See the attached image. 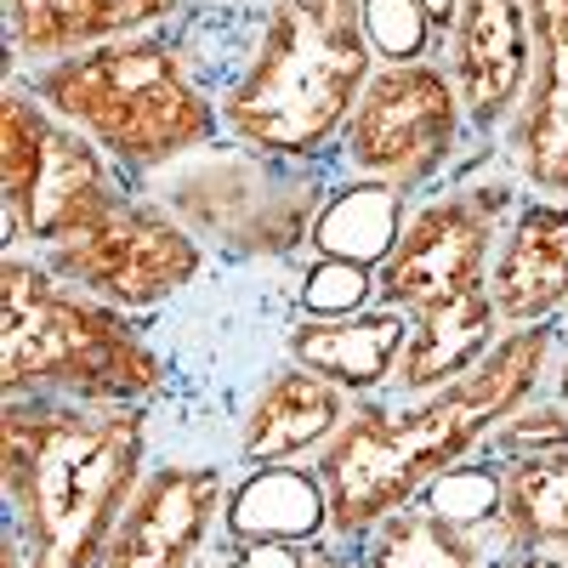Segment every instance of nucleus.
Returning <instances> with one entry per match:
<instances>
[{
	"instance_id": "obj_10",
	"label": "nucleus",
	"mask_w": 568,
	"mask_h": 568,
	"mask_svg": "<svg viewBox=\"0 0 568 568\" xmlns=\"http://www.w3.org/2000/svg\"><path fill=\"white\" fill-rule=\"evenodd\" d=\"M40 262L98 302H114L125 313H154L171 307L205 273V240L154 194L131 187L98 222L40 251Z\"/></svg>"
},
{
	"instance_id": "obj_12",
	"label": "nucleus",
	"mask_w": 568,
	"mask_h": 568,
	"mask_svg": "<svg viewBox=\"0 0 568 568\" xmlns=\"http://www.w3.org/2000/svg\"><path fill=\"white\" fill-rule=\"evenodd\" d=\"M438 63L455 80L471 142H500L535 80V23L524 0H455V23L438 40Z\"/></svg>"
},
{
	"instance_id": "obj_18",
	"label": "nucleus",
	"mask_w": 568,
	"mask_h": 568,
	"mask_svg": "<svg viewBox=\"0 0 568 568\" xmlns=\"http://www.w3.org/2000/svg\"><path fill=\"white\" fill-rule=\"evenodd\" d=\"M506 336V318L495 307V296H466V302H444V307H426L409 318V347L404 364L393 375V393L398 398H420V393H438L449 382H460L466 369H478L489 358V347Z\"/></svg>"
},
{
	"instance_id": "obj_22",
	"label": "nucleus",
	"mask_w": 568,
	"mask_h": 568,
	"mask_svg": "<svg viewBox=\"0 0 568 568\" xmlns=\"http://www.w3.org/2000/svg\"><path fill=\"white\" fill-rule=\"evenodd\" d=\"M358 557H364V568H495V557L478 535H466L426 500H409L404 511L382 517L358 540Z\"/></svg>"
},
{
	"instance_id": "obj_11",
	"label": "nucleus",
	"mask_w": 568,
	"mask_h": 568,
	"mask_svg": "<svg viewBox=\"0 0 568 568\" xmlns=\"http://www.w3.org/2000/svg\"><path fill=\"white\" fill-rule=\"evenodd\" d=\"M233 471L216 460H149L103 568H205L227 524Z\"/></svg>"
},
{
	"instance_id": "obj_27",
	"label": "nucleus",
	"mask_w": 568,
	"mask_h": 568,
	"mask_svg": "<svg viewBox=\"0 0 568 568\" xmlns=\"http://www.w3.org/2000/svg\"><path fill=\"white\" fill-rule=\"evenodd\" d=\"M205 568H307V546H273V540H216Z\"/></svg>"
},
{
	"instance_id": "obj_7",
	"label": "nucleus",
	"mask_w": 568,
	"mask_h": 568,
	"mask_svg": "<svg viewBox=\"0 0 568 568\" xmlns=\"http://www.w3.org/2000/svg\"><path fill=\"white\" fill-rule=\"evenodd\" d=\"M142 194H154L200 240L233 256H284L313 240L318 205L329 194V171L324 160L256 154L222 136L211 149L176 160L171 171L149 176Z\"/></svg>"
},
{
	"instance_id": "obj_25",
	"label": "nucleus",
	"mask_w": 568,
	"mask_h": 568,
	"mask_svg": "<svg viewBox=\"0 0 568 568\" xmlns=\"http://www.w3.org/2000/svg\"><path fill=\"white\" fill-rule=\"evenodd\" d=\"M551 449H568V404H557L551 393H535L524 409H511L495 438L478 449L484 460H524V455H551Z\"/></svg>"
},
{
	"instance_id": "obj_16",
	"label": "nucleus",
	"mask_w": 568,
	"mask_h": 568,
	"mask_svg": "<svg viewBox=\"0 0 568 568\" xmlns=\"http://www.w3.org/2000/svg\"><path fill=\"white\" fill-rule=\"evenodd\" d=\"M489 296L506 329L568 313V194H524L495 251Z\"/></svg>"
},
{
	"instance_id": "obj_21",
	"label": "nucleus",
	"mask_w": 568,
	"mask_h": 568,
	"mask_svg": "<svg viewBox=\"0 0 568 568\" xmlns=\"http://www.w3.org/2000/svg\"><path fill=\"white\" fill-rule=\"evenodd\" d=\"M500 535L506 551L568 557V449L500 460Z\"/></svg>"
},
{
	"instance_id": "obj_20",
	"label": "nucleus",
	"mask_w": 568,
	"mask_h": 568,
	"mask_svg": "<svg viewBox=\"0 0 568 568\" xmlns=\"http://www.w3.org/2000/svg\"><path fill=\"white\" fill-rule=\"evenodd\" d=\"M404 216H409V194H398L387 182L342 176V182H329V194L318 205L307 251L336 256V262H358V267H382L387 251L398 245V233H404Z\"/></svg>"
},
{
	"instance_id": "obj_31",
	"label": "nucleus",
	"mask_w": 568,
	"mask_h": 568,
	"mask_svg": "<svg viewBox=\"0 0 568 568\" xmlns=\"http://www.w3.org/2000/svg\"><path fill=\"white\" fill-rule=\"evenodd\" d=\"M426 12H433V23H438V34H449V23H455V0H420Z\"/></svg>"
},
{
	"instance_id": "obj_4",
	"label": "nucleus",
	"mask_w": 568,
	"mask_h": 568,
	"mask_svg": "<svg viewBox=\"0 0 568 568\" xmlns=\"http://www.w3.org/2000/svg\"><path fill=\"white\" fill-rule=\"evenodd\" d=\"M34 98L85 131L142 187L176 160L222 142V109L187 69V45L171 29L109 40L18 74Z\"/></svg>"
},
{
	"instance_id": "obj_23",
	"label": "nucleus",
	"mask_w": 568,
	"mask_h": 568,
	"mask_svg": "<svg viewBox=\"0 0 568 568\" xmlns=\"http://www.w3.org/2000/svg\"><path fill=\"white\" fill-rule=\"evenodd\" d=\"M420 500L433 511H444L449 524H460L466 535H478L489 546V557H506V535H500V466L495 460L471 455V460L449 466Z\"/></svg>"
},
{
	"instance_id": "obj_8",
	"label": "nucleus",
	"mask_w": 568,
	"mask_h": 568,
	"mask_svg": "<svg viewBox=\"0 0 568 568\" xmlns=\"http://www.w3.org/2000/svg\"><path fill=\"white\" fill-rule=\"evenodd\" d=\"M131 176L34 91L7 74L0 91V200H7V251H52L58 240L98 222L131 194Z\"/></svg>"
},
{
	"instance_id": "obj_32",
	"label": "nucleus",
	"mask_w": 568,
	"mask_h": 568,
	"mask_svg": "<svg viewBox=\"0 0 568 568\" xmlns=\"http://www.w3.org/2000/svg\"><path fill=\"white\" fill-rule=\"evenodd\" d=\"M562 336H568V313H562Z\"/></svg>"
},
{
	"instance_id": "obj_15",
	"label": "nucleus",
	"mask_w": 568,
	"mask_h": 568,
	"mask_svg": "<svg viewBox=\"0 0 568 568\" xmlns=\"http://www.w3.org/2000/svg\"><path fill=\"white\" fill-rule=\"evenodd\" d=\"M182 18V0H7V74H29L109 40L154 34Z\"/></svg>"
},
{
	"instance_id": "obj_30",
	"label": "nucleus",
	"mask_w": 568,
	"mask_h": 568,
	"mask_svg": "<svg viewBox=\"0 0 568 568\" xmlns=\"http://www.w3.org/2000/svg\"><path fill=\"white\" fill-rule=\"evenodd\" d=\"M546 393H551L557 404H568V336H562V353H557V364H551V382H546Z\"/></svg>"
},
{
	"instance_id": "obj_5",
	"label": "nucleus",
	"mask_w": 568,
	"mask_h": 568,
	"mask_svg": "<svg viewBox=\"0 0 568 568\" xmlns=\"http://www.w3.org/2000/svg\"><path fill=\"white\" fill-rule=\"evenodd\" d=\"M171 358L142 336L136 313L63 284L29 251L0 262V387L7 398L149 404Z\"/></svg>"
},
{
	"instance_id": "obj_17",
	"label": "nucleus",
	"mask_w": 568,
	"mask_h": 568,
	"mask_svg": "<svg viewBox=\"0 0 568 568\" xmlns=\"http://www.w3.org/2000/svg\"><path fill=\"white\" fill-rule=\"evenodd\" d=\"M404 347H409V318L393 313V307H364V313H347V318L302 313L284 329V358L307 364L313 375L347 387L353 398L393 393Z\"/></svg>"
},
{
	"instance_id": "obj_2",
	"label": "nucleus",
	"mask_w": 568,
	"mask_h": 568,
	"mask_svg": "<svg viewBox=\"0 0 568 568\" xmlns=\"http://www.w3.org/2000/svg\"><path fill=\"white\" fill-rule=\"evenodd\" d=\"M149 471V409L7 398L0 489L29 568H103L120 511Z\"/></svg>"
},
{
	"instance_id": "obj_13",
	"label": "nucleus",
	"mask_w": 568,
	"mask_h": 568,
	"mask_svg": "<svg viewBox=\"0 0 568 568\" xmlns=\"http://www.w3.org/2000/svg\"><path fill=\"white\" fill-rule=\"evenodd\" d=\"M353 393L313 375L307 364L284 358L278 369L262 375V387L251 393L245 404V420H240V460L245 466H313L329 438L347 426L353 415Z\"/></svg>"
},
{
	"instance_id": "obj_19",
	"label": "nucleus",
	"mask_w": 568,
	"mask_h": 568,
	"mask_svg": "<svg viewBox=\"0 0 568 568\" xmlns=\"http://www.w3.org/2000/svg\"><path fill=\"white\" fill-rule=\"evenodd\" d=\"M222 540H273V546H318L329 540V495L318 466H251L233 484Z\"/></svg>"
},
{
	"instance_id": "obj_9",
	"label": "nucleus",
	"mask_w": 568,
	"mask_h": 568,
	"mask_svg": "<svg viewBox=\"0 0 568 568\" xmlns=\"http://www.w3.org/2000/svg\"><path fill=\"white\" fill-rule=\"evenodd\" d=\"M466 109L438 58L375 63L364 98L353 103L329 165L358 182H387L420 200L466 165Z\"/></svg>"
},
{
	"instance_id": "obj_26",
	"label": "nucleus",
	"mask_w": 568,
	"mask_h": 568,
	"mask_svg": "<svg viewBox=\"0 0 568 568\" xmlns=\"http://www.w3.org/2000/svg\"><path fill=\"white\" fill-rule=\"evenodd\" d=\"M296 302L313 318H347L375 307V267L358 262H336V256H313V267L296 284Z\"/></svg>"
},
{
	"instance_id": "obj_1",
	"label": "nucleus",
	"mask_w": 568,
	"mask_h": 568,
	"mask_svg": "<svg viewBox=\"0 0 568 568\" xmlns=\"http://www.w3.org/2000/svg\"><path fill=\"white\" fill-rule=\"evenodd\" d=\"M557 353H562V318L517 324L489 347L478 369H466L460 382L438 393L358 398L347 426L313 460L329 495V540L358 546L382 517L404 511L449 466L471 460L511 409H524L535 393H546Z\"/></svg>"
},
{
	"instance_id": "obj_29",
	"label": "nucleus",
	"mask_w": 568,
	"mask_h": 568,
	"mask_svg": "<svg viewBox=\"0 0 568 568\" xmlns=\"http://www.w3.org/2000/svg\"><path fill=\"white\" fill-rule=\"evenodd\" d=\"M495 568H568V557H557V551H506V557H495Z\"/></svg>"
},
{
	"instance_id": "obj_24",
	"label": "nucleus",
	"mask_w": 568,
	"mask_h": 568,
	"mask_svg": "<svg viewBox=\"0 0 568 568\" xmlns=\"http://www.w3.org/2000/svg\"><path fill=\"white\" fill-rule=\"evenodd\" d=\"M364 34L375 63H415L438 58V23L420 0H364Z\"/></svg>"
},
{
	"instance_id": "obj_6",
	"label": "nucleus",
	"mask_w": 568,
	"mask_h": 568,
	"mask_svg": "<svg viewBox=\"0 0 568 568\" xmlns=\"http://www.w3.org/2000/svg\"><path fill=\"white\" fill-rule=\"evenodd\" d=\"M524 194L529 187L506 165L500 142H478V154H466L449 182L409 200L398 245L375 267V307L415 318L426 307L484 296L506 222L517 216Z\"/></svg>"
},
{
	"instance_id": "obj_3",
	"label": "nucleus",
	"mask_w": 568,
	"mask_h": 568,
	"mask_svg": "<svg viewBox=\"0 0 568 568\" xmlns=\"http://www.w3.org/2000/svg\"><path fill=\"white\" fill-rule=\"evenodd\" d=\"M375 74L364 0H267L251 52L222 85V136L256 154L324 160Z\"/></svg>"
},
{
	"instance_id": "obj_28",
	"label": "nucleus",
	"mask_w": 568,
	"mask_h": 568,
	"mask_svg": "<svg viewBox=\"0 0 568 568\" xmlns=\"http://www.w3.org/2000/svg\"><path fill=\"white\" fill-rule=\"evenodd\" d=\"M307 568H364V557L347 540H318V546H307Z\"/></svg>"
},
{
	"instance_id": "obj_14",
	"label": "nucleus",
	"mask_w": 568,
	"mask_h": 568,
	"mask_svg": "<svg viewBox=\"0 0 568 568\" xmlns=\"http://www.w3.org/2000/svg\"><path fill=\"white\" fill-rule=\"evenodd\" d=\"M535 23L529 103L500 136L506 165L529 194H568V0H524Z\"/></svg>"
}]
</instances>
